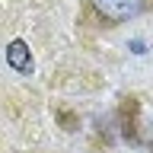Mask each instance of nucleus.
<instances>
[{"mask_svg": "<svg viewBox=\"0 0 153 153\" xmlns=\"http://www.w3.org/2000/svg\"><path fill=\"white\" fill-rule=\"evenodd\" d=\"M7 64L16 70V74H32L35 70V61H32V51L22 38H13L7 45Z\"/></svg>", "mask_w": 153, "mask_h": 153, "instance_id": "nucleus-2", "label": "nucleus"}, {"mask_svg": "<svg viewBox=\"0 0 153 153\" xmlns=\"http://www.w3.org/2000/svg\"><path fill=\"white\" fill-rule=\"evenodd\" d=\"M150 7H153V0H150Z\"/></svg>", "mask_w": 153, "mask_h": 153, "instance_id": "nucleus-5", "label": "nucleus"}, {"mask_svg": "<svg viewBox=\"0 0 153 153\" xmlns=\"http://www.w3.org/2000/svg\"><path fill=\"white\" fill-rule=\"evenodd\" d=\"M89 7L105 19V22H128L150 10V0H89Z\"/></svg>", "mask_w": 153, "mask_h": 153, "instance_id": "nucleus-1", "label": "nucleus"}, {"mask_svg": "<svg viewBox=\"0 0 153 153\" xmlns=\"http://www.w3.org/2000/svg\"><path fill=\"white\" fill-rule=\"evenodd\" d=\"M57 118H61V124H64V131H74V128H76V115H70L67 108H61Z\"/></svg>", "mask_w": 153, "mask_h": 153, "instance_id": "nucleus-4", "label": "nucleus"}, {"mask_svg": "<svg viewBox=\"0 0 153 153\" xmlns=\"http://www.w3.org/2000/svg\"><path fill=\"white\" fill-rule=\"evenodd\" d=\"M121 115H124V137H131V140H137V134H134V115H137V99L134 96H124V102H121Z\"/></svg>", "mask_w": 153, "mask_h": 153, "instance_id": "nucleus-3", "label": "nucleus"}]
</instances>
